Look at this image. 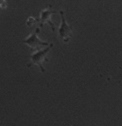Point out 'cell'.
<instances>
[{"label":"cell","mask_w":122,"mask_h":126,"mask_svg":"<svg viewBox=\"0 0 122 126\" xmlns=\"http://www.w3.org/2000/svg\"><path fill=\"white\" fill-rule=\"evenodd\" d=\"M40 31V28H36L35 31L30 34L25 40H23V43H25L26 45H28L30 48H32L34 50H41L44 46L48 47L51 43H48V42H44V41H41L39 38H38V33Z\"/></svg>","instance_id":"cell-1"},{"label":"cell","mask_w":122,"mask_h":126,"mask_svg":"<svg viewBox=\"0 0 122 126\" xmlns=\"http://www.w3.org/2000/svg\"><path fill=\"white\" fill-rule=\"evenodd\" d=\"M59 13L61 15V24H60V27L58 28V35L66 43L70 40V38L72 36V28L66 22V19H65V16H64V12L62 10H60Z\"/></svg>","instance_id":"cell-2"},{"label":"cell","mask_w":122,"mask_h":126,"mask_svg":"<svg viewBox=\"0 0 122 126\" xmlns=\"http://www.w3.org/2000/svg\"><path fill=\"white\" fill-rule=\"evenodd\" d=\"M52 47H53V43H51L48 47H46V48H43V49H41V50H38V51L34 52L32 55H30V58H31L32 62L34 63V64H37V65L40 67V69H41L42 72L45 71L42 63H43L44 61H46V55H47V53L50 51V49L52 48Z\"/></svg>","instance_id":"cell-3"},{"label":"cell","mask_w":122,"mask_h":126,"mask_svg":"<svg viewBox=\"0 0 122 126\" xmlns=\"http://www.w3.org/2000/svg\"><path fill=\"white\" fill-rule=\"evenodd\" d=\"M56 13V11L52 10V5H48L46 8H44L41 12H40V17L37 18V21L40 23V25H44L45 23H48L51 28H52V31H55V26L51 20V15Z\"/></svg>","instance_id":"cell-4"},{"label":"cell","mask_w":122,"mask_h":126,"mask_svg":"<svg viewBox=\"0 0 122 126\" xmlns=\"http://www.w3.org/2000/svg\"><path fill=\"white\" fill-rule=\"evenodd\" d=\"M36 20H37V19L34 18V17H30V18L28 19V21H27V25H28V26H31L33 23H35Z\"/></svg>","instance_id":"cell-5"}]
</instances>
